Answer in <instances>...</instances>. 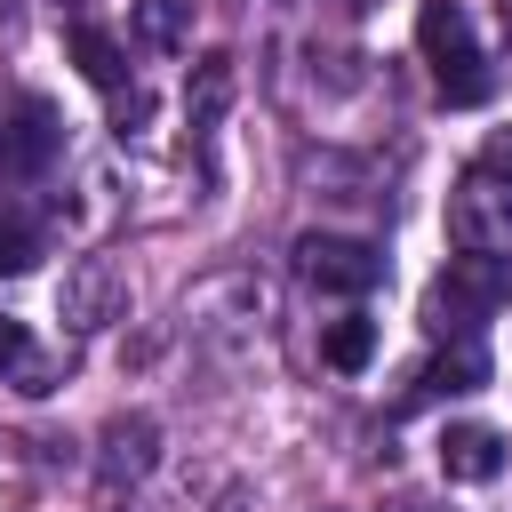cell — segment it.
Returning a JSON list of instances; mask_svg holds the SVG:
<instances>
[{
    "mask_svg": "<svg viewBox=\"0 0 512 512\" xmlns=\"http://www.w3.org/2000/svg\"><path fill=\"white\" fill-rule=\"evenodd\" d=\"M56 144H64V128H56V112H48L40 96H24V104L0 112V176H8V184L40 176V168L56 160Z\"/></svg>",
    "mask_w": 512,
    "mask_h": 512,
    "instance_id": "obj_4",
    "label": "cell"
},
{
    "mask_svg": "<svg viewBox=\"0 0 512 512\" xmlns=\"http://www.w3.org/2000/svg\"><path fill=\"white\" fill-rule=\"evenodd\" d=\"M48 248H40V224L24 208H0V272H32Z\"/></svg>",
    "mask_w": 512,
    "mask_h": 512,
    "instance_id": "obj_12",
    "label": "cell"
},
{
    "mask_svg": "<svg viewBox=\"0 0 512 512\" xmlns=\"http://www.w3.org/2000/svg\"><path fill=\"white\" fill-rule=\"evenodd\" d=\"M504 296H512V264L488 256V248H464V256H448V272H440V288H432V320L456 328V336H472Z\"/></svg>",
    "mask_w": 512,
    "mask_h": 512,
    "instance_id": "obj_2",
    "label": "cell"
},
{
    "mask_svg": "<svg viewBox=\"0 0 512 512\" xmlns=\"http://www.w3.org/2000/svg\"><path fill=\"white\" fill-rule=\"evenodd\" d=\"M320 360H328V368H344V376H352V368H368V360H376V320H360V312H352V320H328Z\"/></svg>",
    "mask_w": 512,
    "mask_h": 512,
    "instance_id": "obj_10",
    "label": "cell"
},
{
    "mask_svg": "<svg viewBox=\"0 0 512 512\" xmlns=\"http://www.w3.org/2000/svg\"><path fill=\"white\" fill-rule=\"evenodd\" d=\"M480 176H512V128H488V144H480Z\"/></svg>",
    "mask_w": 512,
    "mask_h": 512,
    "instance_id": "obj_14",
    "label": "cell"
},
{
    "mask_svg": "<svg viewBox=\"0 0 512 512\" xmlns=\"http://www.w3.org/2000/svg\"><path fill=\"white\" fill-rule=\"evenodd\" d=\"M296 272L312 288H328V296H368L384 280V256L368 240H344V232H304L296 240Z\"/></svg>",
    "mask_w": 512,
    "mask_h": 512,
    "instance_id": "obj_3",
    "label": "cell"
},
{
    "mask_svg": "<svg viewBox=\"0 0 512 512\" xmlns=\"http://www.w3.org/2000/svg\"><path fill=\"white\" fill-rule=\"evenodd\" d=\"M104 440H112V456H104L112 472H144V464H152V424H144V416H136V424H112Z\"/></svg>",
    "mask_w": 512,
    "mask_h": 512,
    "instance_id": "obj_13",
    "label": "cell"
},
{
    "mask_svg": "<svg viewBox=\"0 0 512 512\" xmlns=\"http://www.w3.org/2000/svg\"><path fill=\"white\" fill-rule=\"evenodd\" d=\"M112 312H120V272H112L104 256H88V264L64 280V320H72V328H104Z\"/></svg>",
    "mask_w": 512,
    "mask_h": 512,
    "instance_id": "obj_6",
    "label": "cell"
},
{
    "mask_svg": "<svg viewBox=\"0 0 512 512\" xmlns=\"http://www.w3.org/2000/svg\"><path fill=\"white\" fill-rule=\"evenodd\" d=\"M472 384H488V352L480 344H456L448 360L424 368V392H472Z\"/></svg>",
    "mask_w": 512,
    "mask_h": 512,
    "instance_id": "obj_11",
    "label": "cell"
},
{
    "mask_svg": "<svg viewBox=\"0 0 512 512\" xmlns=\"http://www.w3.org/2000/svg\"><path fill=\"white\" fill-rule=\"evenodd\" d=\"M24 352H32V344H24V328H16V320H0V368H24Z\"/></svg>",
    "mask_w": 512,
    "mask_h": 512,
    "instance_id": "obj_15",
    "label": "cell"
},
{
    "mask_svg": "<svg viewBox=\"0 0 512 512\" xmlns=\"http://www.w3.org/2000/svg\"><path fill=\"white\" fill-rule=\"evenodd\" d=\"M416 40H424V64H432V80H440V96H448V104H480V96H488V64H480L472 24H464V8H456V0H424Z\"/></svg>",
    "mask_w": 512,
    "mask_h": 512,
    "instance_id": "obj_1",
    "label": "cell"
},
{
    "mask_svg": "<svg viewBox=\"0 0 512 512\" xmlns=\"http://www.w3.org/2000/svg\"><path fill=\"white\" fill-rule=\"evenodd\" d=\"M232 104V56H200L192 64V88H184V120L192 128H216Z\"/></svg>",
    "mask_w": 512,
    "mask_h": 512,
    "instance_id": "obj_8",
    "label": "cell"
},
{
    "mask_svg": "<svg viewBox=\"0 0 512 512\" xmlns=\"http://www.w3.org/2000/svg\"><path fill=\"white\" fill-rule=\"evenodd\" d=\"M64 48H72V64H80L96 88H120V80H128V48H120L104 24H72V32H64Z\"/></svg>",
    "mask_w": 512,
    "mask_h": 512,
    "instance_id": "obj_7",
    "label": "cell"
},
{
    "mask_svg": "<svg viewBox=\"0 0 512 512\" xmlns=\"http://www.w3.org/2000/svg\"><path fill=\"white\" fill-rule=\"evenodd\" d=\"M440 472L464 480V488L496 480V472H504V432H496V424H448V432H440Z\"/></svg>",
    "mask_w": 512,
    "mask_h": 512,
    "instance_id": "obj_5",
    "label": "cell"
},
{
    "mask_svg": "<svg viewBox=\"0 0 512 512\" xmlns=\"http://www.w3.org/2000/svg\"><path fill=\"white\" fill-rule=\"evenodd\" d=\"M128 32H136L144 48H184V40H192V0H136Z\"/></svg>",
    "mask_w": 512,
    "mask_h": 512,
    "instance_id": "obj_9",
    "label": "cell"
}]
</instances>
